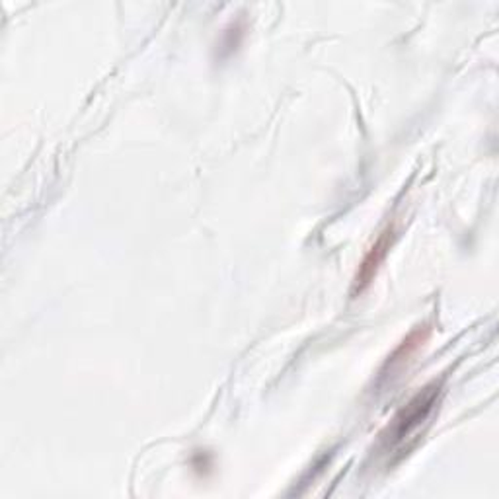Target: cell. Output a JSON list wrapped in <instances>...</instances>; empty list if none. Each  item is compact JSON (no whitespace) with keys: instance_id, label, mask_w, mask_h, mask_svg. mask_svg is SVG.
<instances>
[{"instance_id":"obj_3","label":"cell","mask_w":499,"mask_h":499,"mask_svg":"<svg viewBox=\"0 0 499 499\" xmlns=\"http://www.w3.org/2000/svg\"><path fill=\"white\" fill-rule=\"evenodd\" d=\"M426 339H427V332H422V330L412 332L408 338H406V339L402 341V346H400L396 351H394V356L390 357L388 363L398 361L400 357H402V359H408L419 346H424V341H426Z\"/></svg>"},{"instance_id":"obj_1","label":"cell","mask_w":499,"mask_h":499,"mask_svg":"<svg viewBox=\"0 0 499 499\" xmlns=\"http://www.w3.org/2000/svg\"><path fill=\"white\" fill-rule=\"evenodd\" d=\"M435 398H437V386H427L424 392H419L417 396L392 419L385 437L390 439L392 443H402L404 439L412 437L419 429V426L427 419L431 408L435 406Z\"/></svg>"},{"instance_id":"obj_2","label":"cell","mask_w":499,"mask_h":499,"mask_svg":"<svg viewBox=\"0 0 499 499\" xmlns=\"http://www.w3.org/2000/svg\"><path fill=\"white\" fill-rule=\"evenodd\" d=\"M390 240H392V230H385L383 234L378 236V240L375 242V246L367 252L363 264L357 271V278H356V287H353V293H363L367 287L371 285V281L375 279V275L378 271V266L383 264L385 258H386V252L390 250Z\"/></svg>"}]
</instances>
